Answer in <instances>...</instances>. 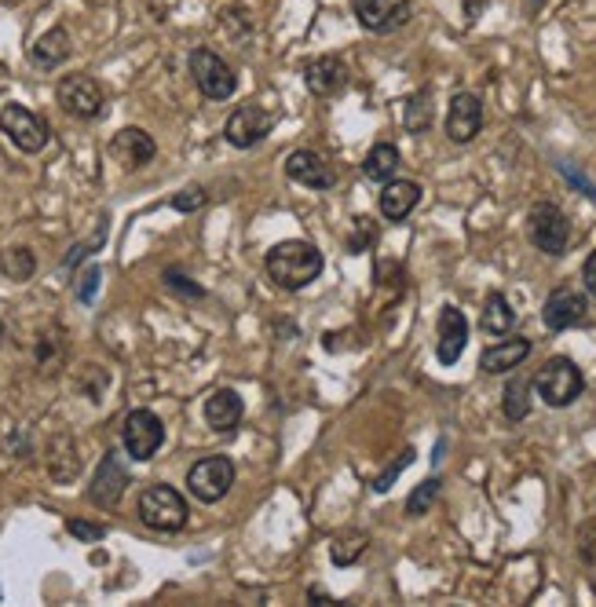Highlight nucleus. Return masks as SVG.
Here are the masks:
<instances>
[{
    "label": "nucleus",
    "instance_id": "obj_1",
    "mask_svg": "<svg viewBox=\"0 0 596 607\" xmlns=\"http://www.w3.org/2000/svg\"><path fill=\"white\" fill-rule=\"evenodd\" d=\"M264 267H267V278H271L278 289L297 293V289L311 286V282L322 275V253L311 242L289 238V242H278L275 249L267 253Z\"/></svg>",
    "mask_w": 596,
    "mask_h": 607
},
{
    "label": "nucleus",
    "instance_id": "obj_2",
    "mask_svg": "<svg viewBox=\"0 0 596 607\" xmlns=\"http://www.w3.org/2000/svg\"><path fill=\"white\" fill-rule=\"evenodd\" d=\"M187 501L176 487L169 483H150L143 494H139V520L147 523L150 531H161V534H176L187 527Z\"/></svg>",
    "mask_w": 596,
    "mask_h": 607
},
{
    "label": "nucleus",
    "instance_id": "obj_3",
    "mask_svg": "<svg viewBox=\"0 0 596 607\" xmlns=\"http://www.w3.org/2000/svg\"><path fill=\"white\" fill-rule=\"evenodd\" d=\"M582 388H586V377H582V370L575 366V359H567V355H556V359H549V363L538 370V377H534V392L542 395L545 406H553V410H564V406H571L582 395Z\"/></svg>",
    "mask_w": 596,
    "mask_h": 607
},
{
    "label": "nucleus",
    "instance_id": "obj_4",
    "mask_svg": "<svg viewBox=\"0 0 596 607\" xmlns=\"http://www.w3.org/2000/svg\"><path fill=\"white\" fill-rule=\"evenodd\" d=\"M191 77L198 92L213 103H224V99L235 96L238 88V74L235 66L227 63L224 55H216L213 48H194L191 52Z\"/></svg>",
    "mask_w": 596,
    "mask_h": 607
},
{
    "label": "nucleus",
    "instance_id": "obj_5",
    "mask_svg": "<svg viewBox=\"0 0 596 607\" xmlns=\"http://www.w3.org/2000/svg\"><path fill=\"white\" fill-rule=\"evenodd\" d=\"M0 132H4L22 154H41V150L52 143V125H48L41 114H33L30 107H22V103H8V107L0 110Z\"/></svg>",
    "mask_w": 596,
    "mask_h": 607
},
{
    "label": "nucleus",
    "instance_id": "obj_6",
    "mask_svg": "<svg viewBox=\"0 0 596 607\" xmlns=\"http://www.w3.org/2000/svg\"><path fill=\"white\" fill-rule=\"evenodd\" d=\"M527 238L534 242V249H542L545 256H564L567 242H571V224L560 205L538 202L527 213Z\"/></svg>",
    "mask_w": 596,
    "mask_h": 607
},
{
    "label": "nucleus",
    "instance_id": "obj_7",
    "mask_svg": "<svg viewBox=\"0 0 596 607\" xmlns=\"http://www.w3.org/2000/svg\"><path fill=\"white\" fill-rule=\"evenodd\" d=\"M231 487H235V461L224 458V454L194 461L191 472H187V490L205 505H216L220 498H227Z\"/></svg>",
    "mask_w": 596,
    "mask_h": 607
},
{
    "label": "nucleus",
    "instance_id": "obj_8",
    "mask_svg": "<svg viewBox=\"0 0 596 607\" xmlns=\"http://www.w3.org/2000/svg\"><path fill=\"white\" fill-rule=\"evenodd\" d=\"M121 443L132 461H150L165 443V425L154 410H132L121 421Z\"/></svg>",
    "mask_w": 596,
    "mask_h": 607
},
{
    "label": "nucleus",
    "instance_id": "obj_9",
    "mask_svg": "<svg viewBox=\"0 0 596 607\" xmlns=\"http://www.w3.org/2000/svg\"><path fill=\"white\" fill-rule=\"evenodd\" d=\"M55 103L77 121H92L103 114V88H99L96 77L88 74H70L59 81L55 88Z\"/></svg>",
    "mask_w": 596,
    "mask_h": 607
},
{
    "label": "nucleus",
    "instance_id": "obj_10",
    "mask_svg": "<svg viewBox=\"0 0 596 607\" xmlns=\"http://www.w3.org/2000/svg\"><path fill=\"white\" fill-rule=\"evenodd\" d=\"M586 315H589V300H586V293L575 289V286H556L542 304L545 330H553V333H564V330H571V326H582Z\"/></svg>",
    "mask_w": 596,
    "mask_h": 607
},
{
    "label": "nucleus",
    "instance_id": "obj_11",
    "mask_svg": "<svg viewBox=\"0 0 596 607\" xmlns=\"http://www.w3.org/2000/svg\"><path fill=\"white\" fill-rule=\"evenodd\" d=\"M271 128H275V114H271V110L256 107V103H245V107H238L235 114L227 118L224 136L231 147L249 150V147H256L260 139L271 136Z\"/></svg>",
    "mask_w": 596,
    "mask_h": 607
},
{
    "label": "nucleus",
    "instance_id": "obj_12",
    "mask_svg": "<svg viewBox=\"0 0 596 607\" xmlns=\"http://www.w3.org/2000/svg\"><path fill=\"white\" fill-rule=\"evenodd\" d=\"M125 487H128L125 458H121L118 450H107V454H103V461H99L96 476H92L88 501H92V505H99V509H114V505L121 501V494H125Z\"/></svg>",
    "mask_w": 596,
    "mask_h": 607
},
{
    "label": "nucleus",
    "instance_id": "obj_13",
    "mask_svg": "<svg viewBox=\"0 0 596 607\" xmlns=\"http://www.w3.org/2000/svg\"><path fill=\"white\" fill-rule=\"evenodd\" d=\"M355 19L370 33H395L410 22V0H355Z\"/></svg>",
    "mask_w": 596,
    "mask_h": 607
},
{
    "label": "nucleus",
    "instance_id": "obj_14",
    "mask_svg": "<svg viewBox=\"0 0 596 607\" xmlns=\"http://www.w3.org/2000/svg\"><path fill=\"white\" fill-rule=\"evenodd\" d=\"M286 176L300 187H311V191H330L337 183V172L322 154L315 150H293L286 158Z\"/></svg>",
    "mask_w": 596,
    "mask_h": 607
},
{
    "label": "nucleus",
    "instance_id": "obj_15",
    "mask_svg": "<svg viewBox=\"0 0 596 607\" xmlns=\"http://www.w3.org/2000/svg\"><path fill=\"white\" fill-rule=\"evenodd\" d=\"M479 128H483V103H479V96L458 92V96L450 99V110H447L450 143L465 147V143H472V139L479 136Z\"/></svg>",
    "mask_w": 596,
    "mask_h": 607
},
{
    "label": "nucleus",
    "instance_id": "obj_16",
    "mask_svg": "<svg viewBox=\"0 0 596 607\" xmlns=\"http://www.w3.org/2000/svg\"><path fill=\"white\" fill-rule=\"evenodd\" d=\"M304 85H308L311 96L319 99L341 96L344 88H348V66L337 55H319V59H311L304 66Z\"/></svg>",
    "mask_w": 596,
    "mask_h": 607
},
{
    "label": "nucleus",
    "instance_id": "obj_17",
    "mask_svg": "<svg viewBox=\"0 0 596 607\" xmlns=\"http://www.w3.org/2000/svg\"><path fill=\"white\" fill-rule=\"evenodd\" d=\"M154 154H158V143H154V136L143 132V128H121L118 136L110 139V158L128 172L150 165Z\"/></svg>",
    "mask_w": 596,
    "mask_h": 607
},
{
    "label": "nucleus",
    "instance_id": "obj_18",
    "mask_svg": "<svg viewBox=\"0 0 596 607\" xmlns=\"http://www.w3.org/2000/svg\"><path fill=\"white\" fill-rule=\"evenodd\" d=\"M469 344V319L461 315L454 304L439 311V341H436V359L443 366H454Z\"/></svg>",
    "mask_w": 596,
    "mask_h": 607
},
{
    "label": "nucleus",
    "instance_id": "obj_19",
    "mask_svg": "<svg viewBox=\"0 0 596 607\" xmlns=\"http://www.w3.org/2000/svg\"><path fill=\"white\" fill-rule=\"evenodd\" d=\"M242 414L245 406L235 388H216V392L205 399V425L213 428V432H235Z\"/></svg>",
    "mask_w": 596,
    "mask_h": 607
},
{
    "label": "nucleus",
    "instance_id": "obj_20",
    "mask_svg": "<svg viewBox=\"0 0 596 607\" xmlns=\"http://www.w3.org/2000/svg\"><path fill=\"white\" fill-rule=\"evenodd\" d=\"M70 52H74V41H70V33H66L63 26H52V30L41 33V37L33 41L30 63L37 66V70H59V66L70 59Z\"/></svg>",
    "mask_w": 596,
    "mask_h": 607
},
{
    "label": "nucleus",
    "instance_id": "obj_21",
    "mask_svg": "<svg viewBox=\"0 0 596 607\" xmlns=\"http://www.w3.org/2000/svg\"><path fill=\"white\" fill-rule=\"evenodd\" d=\"M377 202H381L384 220L399 224V220H406V216L417 209V202H421V187H417L414 180H388Z\"/></svg>",
    "mask_w": 596,
    "mask_h": 607
},
{
    "label": "nucleus",
    "instance_id": "obj_22",
    "mask_svg": "<svg viewBox=\"0 0 596 607\" xmlns=\"http://www.w3.org/2000/svg\"><path fill=\"white\" fill-rule=\"evenodd\" d=\"M531 355V341L527 337H512V341L490 344L487 352L479 355V370L483 373H509Z\"/></svg>",
    "mask_w": 596,
    "mask_h": 607
},
{
    "label": "nucleus",
    "instance_id": "obj_23",
    "mask_svg": "<svg viewBox=\"0 0 596 607\" xmlns=\"http://www.w3.org/2000/svg\"><path fill=\"white\" fill-rule=\"evenodd\" d=\"M77 472H81V458H77L74 439L66 436V432H59V436H52V443H48V476H52L55 483H70L77 480Z\"/></svg>",
    "mask_w": 596,
    "mask_h": 607
},
{
    "label": "nucleus",
    "instance_id": "obj_24",
    "mask_svg": "<svg viewBox=\"0 0 596 607\" xmlns=\"http://www.w3.org/2000/svg\"><path fill=\"white\" fill-rule=\"evenodd\" d=\"M399 165H403V161H399V150H395L392 143H377V147L366 154V161H362V172L377 183H388L395 180Z\"/></svg>",
    "mask_w": 596,
    "mask_h": 607
},
{
    "label": "nucleus",
    "instance_id": "obj_25",
    "mask_svg": "<svg viewBox=\"0 0 596 607\" xmlns=\"http://www.w3.org/2000/svg\"><path fill=\"white\" fill-rule=\"evenodd\" d=\"M516 326V311H512V304L501 293H490L487 304H483V330L490 333V337H505V333Z\"/></svg>",
    "mask_w": 596,
    "mask_h": 607
},
{
    "label": "nucleus",
    "instance_id": "obj_26",
    "mask_svg": "<svg viewBox=\"0 0 596 607\" xmlns=\"http://www.w3.org/2000/svg\"><path fill=\"white\" fill-rule=\"evenodd\" d=\"M366 545H370V534L366 531H344L333 538L330 545V560L337 567H352L362 560V553H366Z\"/></svg>",
    "mask_w": 596,
    "mask_h": 607
},
{
    "label": "nucleus",
    "instance_id": "obj_27",
    "mask_svg": "<svg viewBox=\"0 0 596 607\" xmlns=\"http://www.w3.org/2000/svg\"><path fill=\"white\" fill-rule=\"evenodd\" d=\"M531 388H534V384L527 381V377H512V381L505 384L501 410H505V417H509V421H523V417L531 414Z\"/></svg>",
    "mask_w": 596,
    "mask_h": 607
},
{
    "label": "nucleus",
    "instance_id": "obj_28",
    "mask_svg": "<svg viewBox=\"0 0 596 607\" xmlns=\"http://www.w3.org/2000/svg\"><path fill=\"white\" fill-rule=\"evenodd\" d=\"M432 118H436V110H432V92H414V96L406 99V107H403L406 132L421 136V132L432 128Z\"/></svg>",
    "mask_w": 596,
    "mask_h": 607
},
{
    "label": "nucleus",
    "instance_id": "obj_29",
    "mask_svg": "<svg viewBox=\"0 0 596 607\" xmlns=\"http://www.w3.org/2000/svg\"><path fill=\"white\" fill-rule=\"evenodd\" d=\"M33 355H37V370L41 373H59L63 366V355H66V344L59 333H37V344H33Z\"/></svg>",
    "mask_w": 596,
    "mask_h": 607
},
{
    "label": "nucleus",
    "instance_id": "obj_30",
    "mask_svg": "<svg viewBox=\"0 0 596 607\" xmlns=\"http://www.w3.org/2000/svg\"><path fill=\"white\" fill-rule=\"evenodd\" d=\"M0 271H4L11 282H30L33 271H37V256H33L26 245L4 249V253H0Z\"/></svg>",
    "mask_w": 596,
    "mask_h": 607
},
{
    "label": "nucleus",
    "instance_id": "obj_31",
    "mask_svg": "<svg viewBox=\"0 0 596 607\" xmlns=\"http://www.w3.org/2000/svg\"><path fill=\"white\" fill-rule=\"evenodd\" d=\"M439 487H443V483L436 480V476H432V480H425V483H417L414 487V494H410V501H406V516H425L428 509H432V501L439 498Z\"/></svg>",
    "mask_w": 596,
    "mask_h": 607
},
{
    "label": "nucleus",
    "instance_id": "obj_32",
    "mask_svg": "<svg viewBox=\"0 0 596 607\" xmlns=\"http://www.w3.org/2000/svg\"><path fill=\"white\" fill-rule=\"evenodd\" d=\"M77 384H81V392H85L92 403H99V395L107 392V384H110V373L103 370V366H81Z\"/></svg>",
    "mask_w": 596,
    "mask_h": 607
},
{
    "label": "nucleus",
    "instance_id": "obj_33",
    "mask_svg": "<svg viewBox=\"0 0 596 607\" xmlns=\"http://www.w3.org/2000/svg\"><path fill=\"white\" fill-rule=\"evenodd\" d=\"M410 465H414V447H406L403 454H399V458H395L392 465H388V469H384L381 476L373 480V490H377V494H384V490H392V483L399 480V476H403V472L410 469Z\"/></svg>",
    "mask_w": 596,
    "mask_h": 607
},
{
    "label": "nucleus",
    "instance_id": "obj_34",
    "mask_svg": "<svg viewBox=\"0 0 596 607\" xmlns=\"http://www.w3.org/2000/svg\"><path fill=\"white\" fill-rule=\"evenodd\" d=\"M165 286H169L172 293H176V297H183V300H202L205 297V289L198 286V282H191L187 275H180L176 267H169V271H165Z\"/></svg>",
    "mask_w": 596,
    "mask_h": 607
},
{
    "label": "nucleus",
    "instance_id": "obj_35",
    "mask_svg": "<svg viewBox=\"0 0 596 607\" xmlns=\"http://www.w3.org/2000/svg\"><path fill=\"white\" fill-rule=\"evenodd\" d=\"M66 531L81 538V542H99V538H107V527L103 523H88V520H66Z\"/></svg>",
    "mask_w": 596,
    "mask_h": 607
},
{
    "label": "nucleus",
    "instance_id": "obj_36",
    "mask_svg": "<svg viewBox=\"0 0 596 607\" xmlns=\"http://www.w3.org/2000/svg\"><path fill=\"white\" fill-rule=\"evenodd\" d=\"M99 282H103V271H99V267L92 264V267L85 271V275H81V282H77V300H81V304H92V300H96Z\"/></svg>",
    "mask_w": 596,
    "mask_h": 607
},
{
    "label": "nucleus",
    "instance_id": "obj_37",
    "mask_svg": "<svg viewBox=\"0 0 596 607\" xmlns=\"http://www.w3.org/2000/svg\"><path fill=\"white\" fill-rule=\"evenodd\" d=\"M107 242V220H103V227H99L96 231V238H92V242H81V245H74V249H70V256H66L63 264L66 267H77L81 264V260H85L88 253H92V249H99V245Z\"/></svg>",
    "mask_w": 596,
    "mask_h": 607
},
{
    "label": "nucleus",
    "instance_id": "obj_38",
    "mask_svg": "<svg viewBox=\"0 0 596 607\" xmlns=\"http://www.w3.org/2000/svg\"><path fill=\"white\" fill-rule=\"evenodd\" d=\"M202 205H205L202 187H187V191L172 194V209H180V213H194V209H202Z\"/></svg>",
    "mask_w": 596,
    "mask_h": 607
},
{
    "label": "nucleus",
    "instance_id": "obj_39",
    "mask_svg": "<svg viewBox=\"0 0 596 607\" xmlns=\"http://www.w3.org/2000/svg\"><path fill=\"white\" fill-rule=\"evenodd\" d=\"M578 553H582L586 567H593V571H596V527H593V523H589V527H582V534H578Z\"/></svg>",
    "mask_w": 596,
    "mask_h": 607
},
{
    "label": "nucleus",
    "instance_id": "obj_40",
    "mask_svg": "<svg viewBox=\"0 0 596 607\" xmlns=\"http://www.w3.org/2000/svg\"><path fill=\"white\" fill-rule=\"evenodd\" d=\"M582 286H586L589 297H596V249L586 256V264H582Z\"/></svg>",
    "mask_w": 596,
    "mask_h": 607
},
{
    "label": "nucleus",
    "instance_id": "obj_41",
    "mask_svg": "<svg viewBox=\"0 0 596 607\" xmlns=\"http://www.w3.org/2000/svg\"><path fill=\"white\" fill-rule=\"evenodd\" d=\"M461 8H465V19L476 22L483 15V8H487V0H461Z\"/></svg>",
    "mask_w": 596,
    "mask_h": 607
},
{
    "label": "nucleus",
    "instance_id": "obj_42",
    "mask_svg": "<svg viewBox=\"0 0 596 607\" xmlns=\"http://www.w3.org/2000/svg\"><path fill=\"white\" fill-rule=\"evenodd\" d=\"M542 4H545V0H531V8H542Z\"/></svg>",
    "mask_w": 596,
    "mask_h": 607
}]
</instances>
